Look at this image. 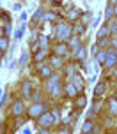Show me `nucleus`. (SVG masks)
<instances>
[{
    "label": "nucleus",
    "mask_w": 117,
    "mask_h": 134,
    "mask_svg": "<svg viewBox=\"0 0 117 134\" xmlns=\"http://www.w3.org/2000/svg\"><path fill=\"white\" fill-rule=\"evenodd\" d=\"M53 37L57 42H66L73 37V28L68 21H59L57 27L53 28Z\"/></svg>",
    "instance_id": "nucleus-1"
},
{
    "label": "nucleus",
    "mask_w": 117,
    "mask_h": 134,
    "mask_svg": "<svg viewBox=\"0 0 117 134\" xmlns=\"http://www.w3.org/2000/svg\"><path fill=\"white\" fill-rule=\"evenodd\" d=\"M48 102H34L32 106H28L27 109V115L30 116V118H39L43 113H46L48 111Z\"/></svg>",
    "instance_id": "nucleus-2"
},
{
    "label": "nucleus",
    "mask_w": 117,
    "mask_h": 134,
    "mask_svg": "<svg viewBox=\"0 0 117 134\" xmlns=\"http://www.w3.org/2000/svg\"><path fill=\"white\" fill-rule=\"evenodd\" d=\"M55 124V118H53V115H52V111H46V113H43L41 116H39V125L44 129L52 127Z\"/></svg>",
    "instance_id": "nucleus-3"
},
{
    "label": "nucleus",
    "mask_w": 117,
    "mask_h": 134,
    "mask_svg": "<svg viewBox=\"0 0 117 134\" xmlns=\"http://www.w3.org/2000/svg\"><path fill=\"white\" fill-rule=\"evenodd\" d=\"M117 64V51L114 48H108L106 49V58H105V67H115Z\"/></svg>",
    "instance_id": "nucleus-4"
},
{
    "label": "nucleus",
    "mask_w": 117,
    "mask_h": 134,
    "mask_svg": "<svg viewBox=\"0 0 117 134\" xmlns=\"http://www.w3.org/2000/svg\"><path fill=\"white\" fill-rule=\"evenodd\" d=\"M20 92L25 99H32V83L30 80H23L21 81V87H20Z\"/></svg>",
    "instance_id": "nucleus-5"
},
{
    "label": "nucleus",
    "mask_w": 117,
    "mask_h": 134,
    "mask_svg": "<svg viewBox=\"0 0 117 134\" xmlns=\"http://www.w3.org/2000/svg\"><path fill=\"white\" fill-rule=\"evenodd\" d=\"M25 111V104H23V100H14L13 104H11V115L13 116H20L21 113Z\"/></svg>",
    "instance_id": "nucleus-6"
},
{
    "label": "nucleus",
    "mask_w": 117,
    "mask_h": 134,
    "mask_svg": "<svg viewBox=\"0 0 117 134\" xmlns=\"http://www.w3.org/2000/svg\"><path fill=\"white\" fill-rule=\"evenodd\" d=\"M68 51H69L68 42H57L53 46V55H57V57H64V55H68Z\"/></svg>",
    "instance_id": "nucleus-7"
},
{
    "label": "nucleus",
    "mask_w": 117,
    "mask_h": 134,
    "mask_svg": "<svg viewBox=\"0 0 117 134\" xmlns=\"http://www.w3.org/2000/svg\"><path fill=\"white\" fill-rule=\"evenodd\" d=\"M37 69H39V74H41V78H46V80H48L50 76L53 74V72H52L53 69H52L50 65H44L43 62H39V64H37Z\"/></svg>",
    "instance_id": "nucleus-8"
},
{
    "label": "nucleus",
    "mask_w": 117,
    "mask_h": 134,
    "mask_svg": "<svg viewBox=\"0 0 117 134\" xmlns=\"http://www.w3.org/2000/svg\"><path fill=\"white\" fill-rule=\"evenodd\" d=\"M64 94L68 95V97H73V99H75L76 95H78V88H76L75 85H73V83H71V81H69L68 85H66V87H64Z\"/></svg>",
    "instance_id": "nucleus-9"
},
{
    "label": "nucleus",
    "mask_w": 117,
    "mask_h": 134,
    "mask_svg": "<svg viewBox=\"0 0 117 134\" xmlns=\"http://www.w3.org/2000/svg\"><path fill=\"white\" fill-rule=\"evenodd\" d=\"M62 65H64L62 57H57V55H52V57H50V67H52V69H60Z\"/></svg>",
    "instance_id": "nucleus-10"
},
{
    "label": "nucleus",
    "mask_w": 117,
    "mask_h": 134,
    "mask_svg": "<svg viewBox=\"0 0 117 134\" xmlns=\"http://www.w3.org/2000/svg\"><path fill=\"white\" fill-rule=\"evenodd\" d=\"M59 83H60V78H59V76H55V74H52L48 80H46L44 87H46V90H52V88L55 87V85H59Z\"/></svg>",
    "instance_id": "nucleus-11"
},
{
    "label": "nucleus",
    "mask_w": 117,
    "mask_h": 134,
    "mask_svg": "<svg viewBox=\"0 0 117 134\" xmlns=\"http://www.w3.org/2000/svg\"><path fill=\"white\" fill-rule=\"evenodd\" d=\"M80 18H82V11H78L76 7L69 9V13H68V20L69 21H78Z\"/></svg>",
    "instance_id": "nucleus-12"
},
{
    "label": "nucleus",
    "mask_w": 117,
    "mask_h": 134,
    "mask_svg": "<svg viewBox=\"0 0 117 134\" xmlns=\"http://www.w3.org/2000/svg\"><path fill=\"white\" fill-rule=\"evenodd\" d=\"M71 83H73L78 90H82L83 85H85V83H83V78L80 76V74H73V76H71Z\"/></svg>",
    "instance_id": "nucleus-13"
},
{
    "label": "nucleus",
    "mask_w": 117,
    "mask_h": 134,
    "mask_svg": "<svg viewBox=\"0 0 117 134\" xmlns=\"http://www.w3.org/2000/svg\"><path fill=\"white\" fill-rule=\"evenodd\" d=\"M75 106L78 108V109L85 108L87 106V97H85V95H76L75 97Z\"/></svg>",
    "instance_id": "nucleus-14"
},
{
    "label": "nucleus",
    "mask_w": 117,
    "mask_h": 134,
    "mask_svg": "<svg viewBox=\"0 0 117 134\" xmlns=\"http://www.w3.org/2000/svg\"><path fill=\"white\" fill-rule=\"evenodd\" d=\"M110 35V30H108V25H103V27L98 30V41H101V39H106Z\"/></svg>",
    "instance_id": "nucleus-15"
},
{
    "label": "nucleus",
    "mask_w": 117,
    "mask_h": 134,
    "mask_svg": "<svg viewBox=\"0 0 117 134\" xmlns=\"http://www.w3.org/2000/svg\"><path fill=\"white\" fill-rule=\"evenodd\" d=\"M73 58H75V60H83V58H85V48L83 46L76 48L75 53H73Z\"/></svg>",
    "instance_id": "nucleus-16"
},
{
    "label": "nucleus",
    "mask_w": 117,
    "mask_h": 134,
    "mask_svg": "<svg viewBox=\"0 0 117 134\" xmlns=\"http://www.w3.org/2000/svg\"><path fill=\"white\" fill-rule=\"evenodd\" d=\"M108 113L117 115V99L115 97H110V99H108Z\"/></svg>",
    "instance_id": "nucleus-17"
},
{
    "label": "nucleus",
    "mask_w": 117,
    "mask_h": 134,
    "mask_svg": "<svg viewBox=\"0 0 117 134\" xmlns=\"http://www.w3.org/2000/svg\"><path fill=\"white\" fill-rule=\"evenodd\" d=\"M68 46H69V48H73V49H76L78 46H82V42H80V37H78V35H73V37L68 41Z\"/></svg>",
    "instance_id": "nucleus-18"
},
{
    "label": "nucleus",
    "mask_w": 117,
    "mask_h": 134,
    "mask_svg": "<svg viewBox=\"0 0 117 134\" xmlns=\"http://www.w3.org/2000/svg\"><path fill=\"white\" fill-rule=\"evenodd\" d=\"M43 21H60V20H59V16L55 13L48 11V13H44V16H43Z\"/></svg>",
    "instance_id": "nucleus-19"
},
{
    "label": "nucleus",
    "mask_w": 117,
    "mask_h": 134,
    "mask_svg": "<svg viewBox=\"0 0 117 134\" xmlns=\"http://www.w3.org/2000/svg\"><path fill=\"white\" fill-rule=\"evenodd\" d=\"M106 25H108L110 35H115V37H117V21H115V18H114V20H110L108 23H106Z\"/></svg>",
    "instance_id": "nucleus-20"
},
{
    "label": "nucleus",
    "mask_w": 117,
    "mask_h": 134,
    "mask_svg": "<svg viewBox=\"0 0 117 134\" xmlns=\"http://www.w3.org/2000/svg\"><path fill=\"white\" fill-rule=\"evenodd\" d=\"M48 92H50V95H52V97H59V95L64 92V88H62L60 83H59V85H55V87L52 88V90H48Z\"/></svg>",
    "instance_id": "nucleus-21"
},
{
    "label": "nucleus",
    "mask_w": 117,
    "mask_h": 134,
    "mask_svg": "<svg viewBox=\"0 0 117 134\" xmlns=\"http://www.w3.org/2000/svg\"><path fill=\"white\" fill-rule=\"evenodd\" d=\"M105 90H106V85H105V83H98L96 88H94V95H96V97H99V95L105 94Z\"/></svg>",
    "instance_id": "nucleus-22"
},
{
    "label": "nucleus",
    "mask_w": 117,
    "mask_h": 134,
    "mask_svg": "<svg viewBox=\"0 0 117 134\" xmlns=\"http://www.w3.org/2000/svg\"><path fill=\"white\" fill-rule=\"evenodd\" d=\"M43 16H44V11L39 7V9L34 13V16H32V21H34V23H39V21H43Z\"/></svg>",
    "instance_id": "nucleus-23"
},
{
    "label": "nucleus",
    "mask_w": 117,
    "mask_h": 134,
    "mask_svg": "<svg viewBox=\"0 0 117 134\" xmlns=\"http://www.w3.org/2000/svg\"><path fill=\"white\" fill-rule=\"evenodd\" d=\"M105 58H106V49H105V51H98V53L94 55V60H96L98 64H105Z\"/></svg>",
    "instance_id": "nucleus-24"
},
{
    "label": "nucleus",
    "mask_w": 117,
    "mask_h": 134,
    "mask_svg": "<svg viewBox=\"0 0 117 134\" xmlns=\"http://www.w3.org/2000/svg\"><path fill=\"white\" fill-rule=\"evenodd\" d=\"M7 48H9V37H0V51H6Z\"/></svg>",
    "instance_id": "nucleus-25"
},
{
    "label": "nucleus",
    "mask_w": 117,
    "mask_h": 134,
    "mask_svg": "<svg viewBox=\"0 0 117 134\" xmlns=\"http://www.w3.org/2000/svg\"><path fill=\"white\" fill-rule=\"evenodd\" d=\"M92 132V122L87 120L85 124H83V127H82V134H90Z\"/></svg>",
    "instance_id": "nucleus-26"
},
{
    "label": "nucleus",
    "mask_w": 117,
    "mask_h": 134,
    "mask_svg": "<svg viewBox=\"0 0 117 134\" xmlns=\"http://www.w3.org/2000/svg\"><path fill=\"white\" fill-rule=\"evenodd\" d=\"M44 57H46V51H44V49H39V51L34 55V60L39 64V62H43V58H44Z\"/></svg>",
    "instance_id": "nucleus-27"
},
{
    "label": "nucleus",
    "mask_w": 117,
    "mask_h": 134,
    "mask_svg": "<svg viewBox=\"0 0 117 134\" xmlns=\"http://www.w3.org/2000/svg\"><path fill=\"white\" fill-rule=\"evenodd\" d=\"M39 44H41V49H44V51H46V48H48V37L41 35V37H39Z\"/></svg>",
    "instance_id": "nucleus-28"
},
{
    "label": "nucleus",
    "mask_w": 117,
    "mask_h": 134,
    "mask_svg": "<svg viewBox=\"0 0 117 134\" xmlns=\"http://www.w3.org/2000/svg\"><path fill=\"white\" fill-rule=\"evenodd\" d=\"M52 115H53V118H55V122H59L60 120V109H59V108H53V109H52Z\"/></svg>",
    "instance_id": "nucleus-29"
},
{
    "label": "nucleus",
    "mask_w": 117,
    "mask_h": 134,
    "mask_svg": "<svg viewBox=\"0 0 117 134\" xmlns=\"http://www.w3.org/2000/svg\"><path fill=\"white\" fill-rule=\"evenodd\" d=\"M112 16H114V7H112V4H110V5L106 7V16H105V18H106V21H110Z\"/></svg>",
    "instance_id": "nucleus-30"
},
{
    "label": "nucleus",
    "mask_w": 117,
    "mask_h": 134,
    "mask_svg": "<svg viewBox=\"0 0 117 134\" xmlns=\"http://www.w3.org/2000/svg\"><path fill=\"white\" fill-rule=\"evenodd\" d=\"M4 35H6V37L11 35V23H6V25H4Z\"/></svg>",
    "instance_id": "nucleus-31"
},
{
    "label": "nucleus",
    "mask_w": 117,
    "mask_h": 134,
    "mask_svg": "<svg viewBox=\"0 0 117 134\" xmlns=\"http://www.w3.org/2000/svg\"><path fill=\"white\" fill-rule=\"evenodd\" d=\"M23 32H25V23H23V25H21V27L16 30V39H20L21 35H23Z\"/></svg>",
    "instance_id": "nucleus-32"
},
{
    "label": "nucleus",
    "mask_w": 117,
    "mask_h": 134,
    "mask_svg": "<svg viewBox=\"0 0 117 134\" xmlns=\"http://www.w3.org/2000/svg\"><path fill=\"white\" fill-rule=\"evenodd\" d=\"M32 99H34L35 102H41V99H43V94H41V92H35V94H32Z\"/></svg>",
    "instance_id": "nucleus-33"
},
{
    "label": "nucleus",
    "mask_w": 117,
    "mask_h": 134,
    "mask_svg": "<svg viewBox=\"0 0 117 134\" xmlns=\"http://www.w3.org/2000/svg\"><path fill=\"white\" fill-rule=\"evenodd\" d=\"M98 44H99V46H103V48H106V46H108V37H106V39L98 41Z\"/></svg>",
    "instance_id": "nucleus-34"
},
{
    "label": "nucleus",
    "mask_w": 117,
    "mask_h": 134,
    "mask_svg": "<svg viewBox=\"0 0 117 134\" xmlns=\"http://www.w3.org/2000/svg\"><path fill=\"white\" fill-rule=\"evenodd\" d=\"M57 134H71V129H69V127H62Z\"/></svg>",
    "instance_id": "nucleus-35"
},
{
    "label": "nucleus",
    "mask_w": 117,
    "mask_h": 134,
    "mask_svg": "<svg viewBox=\"0 0 117 134\" xmlns=\"http://www.w3.org/2000/svg\"><path fill=\"white\" fill-rule=\"evenodd\" d=\"M27 58H28V55L25 53V51H23V55H21V58H20V62H21V64H27Z\"/></svg>",
    "instance_id": "nucleus-36"
},
{
    "label": "nucleus",
    "mask_w": 117,
    "mask_h": 134,
    "mask_svg": "<svg viewBox=\"0 0 117 134\" xmlns=\"http://www.w3.org/2000/svg\"><path fill=\"white\" fill-rule=\"evenodd\" d=\"M92 111H99V100H98V97H96V100H94V108H92Z\"/></svg>",
    "instance_id": "nucleus-37"
},
{
    "label": "nucleus",
    "mask_w": 117,
    "mask_h": 134,
    "mask_svg": "<svg viewBox=\"0 0 117 134\" xmlns=\"http://www.w3.org/2000/svg\"><path fill=\"white\" fill-rule=\"evenodd\" d=\"M112 5H115V7H114V16H115V18H117V0H115V2H114V4H112Z\"/></svg>",
    "instance_id": "nucleus-38"
},
{
    "label": "nucleus",
    "mask_w": 117,
    "mask_h": 134,
    "mask_svg": "<svg viewBox=\"0 0 117 134\" xmlns=\"http://www.w3.org/2000/svg\"><path fill=\"white\" fill-rule=\"evenodd\" d=\"M39 134H50V131H48V129H44V127H41V131H39Z\"/></svg>",
    "instance_id": "nucleus-39"
},
{
    "label": "nucleus",
    "mask_w": 117,
    "mask_h": 134,
    "mask_svg": "<svg viewBox=\"0 0 117 134\" xmlns=\"http://www.w3.org/2000/svg\"><path fill=\"white\" fill-rule=\"evenodd\" d=\"M112 78H115V80H117V67H114V72H112Z\"/></svg>",
    "instance_id": "nucleus-40"
},
{
    "label": "nucleus",
    "mask_w": 117,
    "mask_h": 134,
    "mask_svg": "<svg viewBox=\"0 0 117 134\" xmlns=\"http://www.w3.org/2000/svg\"><path fill=\"white\" fill-rule=\"evenodd\" d=\"M14 9H16V11H20V9H21V4H20V2H18V4H14Z\"/></svg>",
    "instance_id": "nucleus-41"
},
{
    "label": "nucleus",
    "mask_w": 117,
    "mask_h": 134,
    "mask_svg": "<svg viewBox=\"0 0 117 134\" xmlns=\"http://www.w3.org/2000/svg\"><path fill=\"white\" fill-rule=\"evenodd\" d=\"M112 46L117 48V37H114V41H112Z\"/></svg>",
    "instance_id": "nucleus-42"
},
{
    "label": "nucleus",
    "mask_w": 117,
    "mask_h": 134,
    "mask_svg": "<svg viewBox=\"0 0 117 134\" xmlns=\"http://www.w3.org/2000/svg\"><path fill=\"white\" fill-rule=\"evenodd\" d=\"M23 134H30V127H25V129H23Z\"/></svg>",
    "instance_id": "nucleus-43"
},
{
    "label": "nucleus",
    "mask_w": 117,
    "mask_h": 134,
    "mask_svg": "<svg viewBox=\"0 0 117 134\" xmlns=\"http://www.w3.org/2000/svg\"><path fill=\"white\" fill-rule=\"evenodd\" d=\"M0 37H4V28L0 27Z\"/></svg>",
    "instance_id": "nucleus-44"
},
{
    "label": "nucleus",
    "mask_w": 117,
    "mask_h": 134,
    "mask_svg": "<svg viewBox=\"0 0 117 134\" xmlns=\"http://www.w3.org/2000/svg\"><path fill=\"white\" fill-rule=\"evenodd\" d=\"M2 58H4V51H0V60H2Z\"/></svg>",
    "instance_id": "nucleus-45"
},
{
    "label": "nucleus",
    "mask_w": 117,
    "mask_h": 134,
    "mask_svg": "<svg viewBox=\"0 0 117 134\" xmlns=\"http://www.w3.org/2000/svg\"><path fill=\"white\" fill-rule=\"evenodd\" d=\"M115 99H117V92H115Z\"/></svg>",
    "instance_id": "nucleus-46"
},
{
    "label": "nucleus",
    "mask_w": 117,
    "mask_h": 134,
    "mask_svg": "<svg viewBox=\"0 0 117 134\" xmlns=\"http://www.w3.org/2000/svg\"><path fill=\"white\" fill-rule=\"evenodd\" d=\"M115 134H117V132H115Z\"/></svg>",
    "instance_id": "nucleus-47"
}]
</instances>
